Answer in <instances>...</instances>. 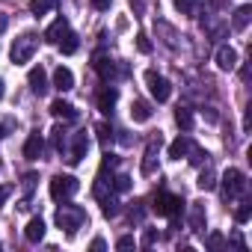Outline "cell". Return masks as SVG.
Returning <instances> with one entry per match:
<instances>
[{
  "instance_id": "6da1fadb",
  "label": "cell",
  "mask_w": 252,
  "mask_h": 252,
  "mask_svg": "<svg viewBox=\"0 0 252 252\" xmlns=\"http://www.w3.org/2000/svg\"><path fill=\"white\" fill-rule=\"evenodd\" d=\"M54 220H57L60 228H65V234H74V231L86 222V211H83L80 205H63Z\"/></svg>"
},
{
  "instance_id": "7a4b0ae2",
  "label": "cell",
  "mask_w": 252,
  "mask_h": 252,
  "mask_svg": "<svg viewBox=\"0 0 252 252\" xmlns=\"http://www.w3.org/2000/svg\"><path fill=\"white\" fill-rule=\"evenodd\" d=\"M36 48H39V36H33V33H24V36H18V39L12 42V51H9V57H12V63H15V65H24V63H30V60H33Z\"/></svg>"
},
{
  "instance_id": "3957f363",
  "label": "cell",
  "mask_w": 252,
  "mask_h": 252,
  "mask_svg": "<svg viewBox=\"0 0 252 252\" xmlns=\"http://www.w3.org/2000/svg\"><path fill=\"white\" fill-rule=\"evenodd\" d=\"M243 193H246V175L240 169H225L222 172V199L231 202V199H237Z\"/></svg>"
},
{
  "instance_id": "277c9868",
  "label": "cell",
  "mask_w": 252,
  "mask_h": 252,
  "mask_svg": "<svg viewBox=\"0 0 252 252\" xmlns=\"http://www.w3.org/2000/svg\"><path fill=\"white\" fill-rule=\"evenodd\" d=\"M181 196H175V193H166V190H160L158 196H155V205H152V211L158 214V217H169V220H175L178 214H181Z\"/></svg>"
},
{
  "instance_id": "5b68a950",
  "label": "cell",
  "mask_w": 252,
  "mask_h": 252,
  "mask_svg": "<svg viewBox=\"0 0 252 252\" xmlns=\"http://www.w3.org/2000/svg\"><path fill=\"white\" fill-rule=\"evenodd\" d=\"M77 190H80V181L74 175H57V178H51V199H57V202L71 199Z\"/></svg>"
},
{
  "instance_id": "8992f818",
  "label": "cell",
  "mask_w": 252,
  "mask_h": 252,
  "mask_svg": "<svg viewBox=\"0 0 252 252\" xmlns=\"http://www.w3.org/2000/svg\"><path fill=\"white\" fill-rule=\"evenodd\" d=\"M146 83H149V92H152V98H155L158 104L169 101V95H172V83H169L163 74H158L155 68H149V71H146Z\"/></svg>"
},
{
  "instance_id": "52a82bcc",
  "label": "cell",
  "mask_w": 252,
  "mask_h": 252,
  "mask_svg": "<svg viewBox=\"0 0 252 252\" xmlns=\"http://www.w3.org/2000/svg\"><path fill=\"white\" fill-rule=\"evenodd\" d=\"M86 152H89V137H86V131H80V134H74V143H71V152H68V163L77 166L86 158Z\"/></svg>"
},
{
  "instance_id": "ba28073f",
  "label": "cell",
  "mask_w": 252,
  "mask_h": 252,
  "mask_svg": "<svg viewBox=\"0 0 252 252\" xmlns=\"http://www.w3.org/2000/svg\"><path fill=\"white\" fill-rule=\"evenodd\" d=\"M217 68H220V71H234V68H237V51H234L231 45H222V48L217 51Z\"/></svg>"
},
{
  "instance_id": "9c48e42d",
  "label": "cell",
  "mask_w": 252,
  "mask_h": 252,
  "mask_svg": "<svg viewBox=\"0 0 252 252\" xmlns=\"http://www.w3.org/2000/svg\"><path fill=\"white\" fill-rule=\"evenodd\" d=\"M92 68L98 71V77H101V80H110V77L116 74V63H113L107 54H101V51L92 57Z\"/></svg>"
},
{
  "instance_id": "30bf717a",
  "label": "cell",
  "mask_w": 252,
  "mask_h": 252,
  "mask_svg": "<svg viewBox=\"0 0 252 252\" xmlns=\"http://www.w3.org/2000/svg\"><path fill=\"white\" fill-rule=\"evenodd\" d=\"M158 152H160V134H158V140H152V143L146 146V158H143V175H155V169H158Z\"/></svg>"
},
{
  "instance_id": "8fae6325",
  "label": "cell",
  "mask_w": 252,
  "mask_h": 252,
  "mask_svg": "<svg viewBox=\"0 0 252 252\" xmlns=\"http://www.w3.org/2000/svg\"><path fill=\"white\" fill-rule=\"evenodd\" d=\"M27 83H30V89H33L36 95H45V92H48V74H45V68H42V65L30 68V74H27Z\"/></svg>"
},
{
  "instance_id": "7c38bea8",
  "label": "cell",
  "mask_w": 252,
  "mask_h": 252,
  "mask_svg": "<svg viewBox=\"0 0 252 252\" xmlns=\"http://www.w3.org/2000/svg\"><path fill=\"white\" fill-rule=\"evenodd\" d=\"M24 237H27V243H42L45 240V220L42 217H33L27 222V228H24Z\"/></svg>"
},
{
  "instance_id": "4fadbf2b",
  "label": "cell",
  "mask_w": 252,
  "mask_h": 252,
  "mask_svg": "<svg viewBox=\"0 0 252 252\" xmlns=\"http://www.w3.org/2000/svg\"><path fill=\"white\" fill-rule=\"evenodd\" d=\"M54 86H57L60 92H68V89H74V74H71V68H65V65H57V71H54Z\"/></svg>"
},
{
  "instance_id": "5bb4252c",
  "label": "cell",
  "mask_w": 252,
  "mask_h": 252,
  "mask_svg": "<svg viewBox=\"0 0 252 252\" xmlns=\"http://www.w3.org/2000/svg\"><path fill=\"white\" fill-rule=\"evenodd\" d=\"M65 33H68V21H65V18L60 15V18H57V21H54V24H51V27L45 30V42L57 45V42H60V39H63Z\"/></svg>"
},
{
  "instance_id": "9a60e30c",
  "label": "cell",
  "mask_w": 252,
  "mask_h": 252,
  "mask_svg": "<svg viewBox=\"0 0 252 252\" xmlns=\"http://www.w3.org/2000/svg\"><path fill=\"white\" fill-rule=\"evenodd\" d=\"M42 149H45L42 134H30V137H27V143H24V158H27V160H39Z\"/></svg>"
},
{
  "instance_id": "2e32d148",
  "label": "cell",
  "mask_w": 252,
  "mask_h": 252,
  "mask_svg": "<svg viewBox=\"0 0 252 252\" xmlns=\"http://www.w3.org/2000/svg\"><path fill=\"white\" fill-rule=\"evenodd\" d=\"M116 101H119V92H116L113 86H107V89L98 95V110H101L104 116H110V113H113V107H116Z\"/></svg>"
},
{
  "instance_id": "e0dca14e",
  "label": "cell",
  "mask_w": 252,
  "mask_h": 252,
  "mask_svg": "<svg viewBox=\"0 0 252 252\" xmlns=\"http://www.w3.org/2000/svg\"><path fill=\"white\" fill-rule=\"evenodd\" d=\"M190 228H193L196 234L205 231V205H199V202L190 205Z\"/></svg>"
},
{
  "instance_id": "ac0fdd59",
  "label": "cell",
  "mask_w": 252,
  "mask_h": 252,
  "mask_svg": "<svg viewBox=\"0 0 252 252\" xmlns=\"http://www.w3.org/2000/svg\"><path fill=\"white\" fill-rule=\"evenodd\" d=\"M190 137H178V140H172L169 143V158L172 160H181V158H187V152H190Z\"/></svg>"
},
{
  "instance_id": "d6986e66",
  "label": "cell",
  "mask_w": 252,
  "mask_h": 252,
  "mask_svg": "<svg viewBox=\"0 0 252 252\" xmlns=\"http://www.w3.org/2000/svg\"><path fill=\"white\" fill-rule=\"evenodd\" d=\"M51 113H54V116H60V119H77L74 104H68V101H63V98H57V101L51 104Z\"/></svg>"
},
{
  "instance_id": "ffe728a7",
  "label": "cell",
  "mask_w": 252,
  "mask_h": 252,
  "mask_svg": "<svg viewBox=\"0 0 252 252\" xmlns=\"http://www.w3.org/2000/svg\"><path fill=\"white\" fill-rule=\"evenodd\" d=\"M196 184H199V190H205V193L217 187V172H214V166H211V163L199 172V181H196Z\"/></svg>"
},
{
  "instance_id": "44dd1931",
  "label": "cell",
  "mask_w": 252,
  "mask_h": 252,
  "mask_svg": "<svg viewBox=\"0 0 252 252\" xmlns=\"http://www.w3.org/2000/svg\"><path fill=\"white\" fill-rule=\"evenodd\" d=\"M119 211H122V208H119V199H116L113 193L101 196V214H104V217H110V220H113V217H119Z\"/></svg>"
},
{
  "instance_id": "7402d4cb",
  "label": "cell",
  "mask_w": 252,
  "mask_h": 252,
  "mask_svg": "<svg viewBox=\"0 0 252 252\" xmlns=\"http://www.w3.org/2000/svg\"><path fill=\"white\" fill-rule=\"evenodd\" d=\"M131 119H134V122H149V119H152V107H149L146 101H134V104H131Z\"/></svg>"
},
{
  "instance_id": "603a6c76",
  "label": "cell",
  "mask_w": 252,
  "mask_h": 252,
  "mask_svg": "<svg viewBox=\"0 0 252 252\" xmlns=\"http://www.w3.org/2000/svg\"><path fill=\"white\" fill-rule=\"evenodd\" d=\"M54 6H57V0H30V12H33L36 18L48 15V12H51Z\"/></svg>"
},
{
  "instance_id": "cb8c5ba5",
  "label": "cell",
  "mask_w": 252,
  "mask_h": 252,
  "mask_svg": "<svg viewBox=\"0 0 252 252\" xmlns=\"http://www.w3.org/2000/svg\"><path fill=\"white\" fill-rule=\"evenodd\" d=\"M57 45H60V51H63V54H74V51L80 48V42H77V36H74L71 30H68V33H65V36H63Z\"/></svg>"
},
{
  "instance_id": "d4e9b609",
  "label": "cell",
  "mask_w": 252,
  "mask_h": 252,
  "mask_svg": "<svg viewBox=\"0 0 252 252\" xmlns=\"http://www.w3.org/2000/svg\"><path fill=\"white\" fill-rule=\"evenodd\" d=\"M175 122H178L181 131H193V113H190V110L178 107V110H175Z\"/></svg>"
},
{
  "instance_id": "484cf974",
  "label": "cell",
  "mask_w": 252,
  "mask_h": 252,
  "mask_svg": "<svg viewBox=\"0 0 252 252\" xmlns=\"http://www.w3.org/2000/svg\"><path fill=\"white\" fill-rule=\"evenodd\" d=\"M249 15H252V6H240V9L234 12V30H246Z\"/></svg>"
},
{
  "instance_id": "4316f807",
  "label": "cell",
  "mask_w": 252,
  "mask_h": 252,
  "mask_svg": "<svg viewBox=\"0 0 252 252\" xmlns=\"http://www.w3.org/2000/svg\"><path fill=\"white\" fill-rule=\"evenodd\" d=\"M172 3H175V9H178L181 15H193L196 6H199V0H172Z\"/></svg>"
},
{
  "instance_id": "83f0119b",
  "label": "cell",
  "mask_w": 252,
  "mask_h": 252,
  "mask_svg": "<svg viewBox=\"0 0 252 252\" xmlns=\"http://www.w3.org/2000/svg\"><path fill=\"white\" fill-rule=\"evenodd\" d=\"M131 190V178L128 175H116L113 178V193H128Z\"/></svg>"
},
{
  "instance_id": "f1b7e54d",
  "label": "cell",
  "mask_w": 252,
  "mask_h": 252,
  "mask_svg": "<svg viewBox=\"0 0 252 252\" xmlns=\"http://www.w3.org/2000/svg\"><path fill=\"white\" fill-rule=\"evenodd\" d=\"M190 163L193 166H202V160H208V152H202V149H196V146H190Z\"/></svg>"
},
{
  "instance_id": "f546056e",
  "label": "cell",
  "mask_w": 252,
  "mask_h": 252,
  "mask_svg": "<svg viewBox=\"0 0 252 252\" xmlns=\"http://www.w3.org/2000/svg\"><path fill=\"white\" fill-rule=\"evenodd\" d=\"M51 134H54V146H57V152H65V140H68L65 131H63V128H54Z\"/></svg>"
},
{
  "instance_id": "4dcf8cb0",
  "label": "cell",
  "mask_w": 252,
  "mask_h": 252,
  "mask_svg": "<svg viewBox=\"0 0 252 252\" xmlns=\"http://www.w3.org/2000/svg\"><path fill=\"white\" fill-rule=\"evenodd\" d=\"M158 237H160V234H158V228H146V231H143V240H140V243H143V246L149 249V246H155V243H158Z\"/></svg>"
},
{
  "instance_id": "1f68e13d",
  "label": "cell",
  "mask_w": 252,
  "mask_h": 252,
  "mask_svg": "<svg viewBox=\"0 0 252 252\" xmlns=\"http://www.w3.org/2000/svg\"><path fill=\"white\" fill-rule=\"evenodd\" d=\"M205 243H208V249H222V246H225V237H222L220 231H214V234H208Z\"/></svg>"
},
{
  "instance_id": "d6a6232c",
  "label": "cell",
  "mask_w": 252,
  "mask_h": 252,
  "mask_svg": "<svg viewBox=\"0 0 252 252\" xmlns=\"http://www.w3.org/2000/svg\"><path fill=\"white\" fill-rule=\"evenodd\" d=\"M249 217H252V205L246 202V205H240V208H237L234 220H237V222H249Z\"/></svg>"
},
{
  "instance_id": "836d02e7",
  "label": "cell",
  "mask_w": 252,
  "mask_h": 252,
  "mask_svg": "<svg viewBox=\"0 0 252 252\" xmlns=\"http://www.w3.org/2000/svg\"><path fill=\"white\" fill-rule=\"evenodd\" d=\"M134 246H137L134 234H122V237L116 240V249H134Z\"/></svg>"
},
{
  "instance_id": "e575fe53",
  "label": "cell",
  "mask_w": 252,
  "mask_h": 252,
  "mask_svg": "<svg viewBox=\"0 0 252 252\" xmlns=\"http://www.w3.org/2000/svg\"><path fill=\"white\" fill-rule=\"evenodd\" d=\"M137 48H140L143 54H152V42H149V36H146V33H140V36H137Z\"/></svg>"
},
{
  "instance_id": "d590c367",
  "label": "cell",
  "mask_w": 252,
  "mask_h": 252,
  "mask_svg": "<svg viewBox=\"0 0 252 252\" xmlns=\"http://www.w3.org/2000/svg\"><path fill=\"white\" fill-rule=\"evenodd\" d=\"M98 134H101V143H110L113 140V131L107 128V125H98Z\"/></svg>"
},
{
  "instance_id": "8d00e7d4",
  "label": "cell",
  "mask_w": 252,
  "mask_h": 252,
  "mask_svg": "<svg viewBox=\"0 0 252 252\" xmlns=\"http://www.w3.org/2000/svg\"><path fill=\"white\" fill-rule=\"evenodd\" d=\"M9 193H12V187H6V184H0V208L6 205V199H9Z\"/></svg>"
},
{
  "instance_id": "74e56055",
  "label": "cell",
  "mask_w": 252,
  "mask_h": 252,
  "mask_svg": "<svg viewBox=\"0 0 252 252\" xmlns=\"http://www.w3.org/2000/svg\"><path fill=\"white\" fill-rule=\"evenodd\" d=\"M89 3H92L98 12H104V9H110V3H113V0H89Z\"/></svg>"
},
{
  "instance_id": "f35d334b",
  "label": "cell",
  "mask_w": 252,
  "mask_h": 252,
  "mask_svg": "<svg viewBox=\"0 0 252 252\" xmlns=\"http://www.w3.org/2000/svg\"><path fill=\"white\" fill-rule=\"evenodd\" d=\"M92 249H95V252H101V249H107V243H104L101 237H95V240H92Z\"/></svg>"
},
{
  "instance_id": "ab89813d",
  "label": "cell",
  "mask_w": 252,
  "mask_h": 252,
  "mask_svg": "<svg viewBox=\"0 0 252 252\" xmlns=\"http://www.w3.org/2000/svg\"><path fill=\"white\" fill-rule=\"evenodd\" d=\"M6 30V15H0V33Z\"/></svg>"
},
{
  "instance_id": "60d3db41",
  "label": "cell",
  "mask_w": 252,
  "mask_h": 252,
  "mask_svg": "<svg viewBox=\"0 0 252 252\" xmlns=\"http://www.w3.org/2000/svg\"><path fill=\"white\" fill-rule=\"evenodd\" d=\"M6 137V131H3V125H0V140H3Z\"/></svg>"
},
{
  "instance_id": "b9f144b4",
  "label": "cell",
  "mask_w": 252,
  "mask_h": 252,
  "mask_svg": "<svg viewBox=\"0 0 252 252\" xmlns=\"http://www.w3.org/2000/svg\"><path fill=\"white\" fill-rule=\"evenodd\" d=\"M0 98H3V80H0Z\"/></svg>"
}]
</instances>
